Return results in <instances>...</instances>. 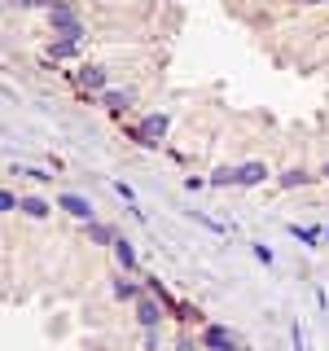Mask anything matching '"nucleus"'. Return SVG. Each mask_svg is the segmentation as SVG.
I'll use <instances>...</instances> for the list:
<instances>
[{
    "label": "nucleus",
    "instance_id": "obj_1",
    "mask_svg": "<svg viewBox=\"0 0 329 351\" xmlns=\"http://www.w3.org/2000/svg\"><path fill=\"white\" fill-rule=\"evenodd\" d=\"M127 136L136 141V145H158V141L167 136V114H149V119H141L136 128H127Z\"/></svg>",
    "mask_w": 329,
    "mask_h": 351
},
{
    "label": "nucleus",
    "instance_id": "obj_2",
    "mask_svg": "<svg viewBox=\"0 0 329 351\" xmlns=\"http://www.w3.org/2000/svg\"><path fill=\"white\" fill-rule=\"evenodd\" d=\"M136 321L145 325V329H154L162 321V303H154V299H136Z\"/></svg>",
    "mask_w": 329,
    "mask_h": 351
},
{
    "label": "nucleus",
    "instance_id": "obj_3",
    "mask_svg": "<svg viewBox=\"0 0 329 351\" xmlns=\"http://www.w3.org/2000/svg\"><path fill=\"white\" fill-rule=\"evenodd\" d=\"M62 211H71L75 219H93V202H88V197H75V193H62Z\"/></svg>",
    "mask_w": 329,
    "mask_h": 351
},
{
    "label": "nucleus",
    "instance_id": "obj_4",
    "mask_svg": "<svg viewBox=\"0 0 329 351\" xmlns=\"http://www.w3.org/2000/svg\"><path fill=\"white\" fill-rule=\"evenodd\" d=\"M268 180V167L263 162H246V167H237V184H263Z\"/></svg>",
    "mask_w": 329,
    "mask_h": 351
},
{
    "label": "nucleus",
    "instance_id": "obj_5",
    "mask_svg": "<svg viewBox=\"0 0 329 351\" xmlns=\"http://www.w3.org/2000/svg\"><path fill=\"white\" fill-rule=\"evenodd\" d=\"M127 101H136V88H123V93H106V110H110V114H123Z\"/></svg>",
    "mask_w": 329,
    "mask_h": 351
},
{
    "label": "nucleus",
    "instance_id": "obj_6",
    "mask_svg": "<svg viewBox=\"0 0 329 351\" xmlns=\"http://www.w3.org/2000/svg\"><path fill=\"white\" fill-rule=\"evenodd\" d=\"M88 241H97V246H114L119 233L110 224H93V219H88Z\"/></svg>",
    "mask_w": 329,
    "mask_h": 351
},
{
    "label": "nucleus",
    "instance_id": "obj_7",
    "mask_svg": "<svg viewBox=\"0 0 329 351\" xmlns=\"http://www.w3.org/2000/svg\"><path fill=\"white\" fill-rule=\"evenodd\" d=\"M307 180H316L312 171H303V167H290L281 176V189H299V184H307Z\"/></svg>",
    "mask_w": 329,
    "mask_h": 351
},
{
    "label": "nucleus",
    "instance_id": "obj_8",
    "mask_svg": "<svg viewBox=\"0 0 329 351\" xmlns=\"http://www.w3.org/2000/svg\"><path fill=\"white\" fill-rule=\"evenodd\" d=\"M80 84L84 88H106V71H101V66H84V71H80Z\"/></svg>",
    "mask_w": 329,
    "mask_h": 351
},
{
    "label": "nucleus",
    "instance_id": "obj_9",
    "mask_svg": "<svg viewBox=\"0 0 329 351\" xmlns=\"http://www.w3.org/2000/svg\"><path fill=\"white\" fill-rule=\"evenodd\" d=\"M114 250H119V263H123L127 272H136V250H132V241L119 237V241H114Z\"/></svg>",
    "mask_w": 329,
    "mask_h": 351
},
{
    "label": "nucleus",
    "instance_id": "obj_10",
    "mask_svg": "<svg viewBox=\"0 0 329 351\" xmlns=\"http://www.w3.org/2000/svg\"><path fill=\"white\" fill-rule=\"evenodd\" d=\"M22 211H27L31 219H44V215H49V206H44L40 197H22Z\"/></svg>",
    "mask_w": 329,
    "mask_h": 351
},
{
    "label": "nucleus",
    "instance_id": "obj_11",
    "mask_svg": "<svg viewBox=\"0 0 329 351\" xmlns=\"http://www.w3.org/2000/svg\"><path fill=\"white\" fill-rule=\"evenodd\" d=\"M215 351H241V347H237V338H228V343H224V347H215Z\"/></svg>",
    "mask_w": 329,
    "mask_h": 351
}]
</instances>
